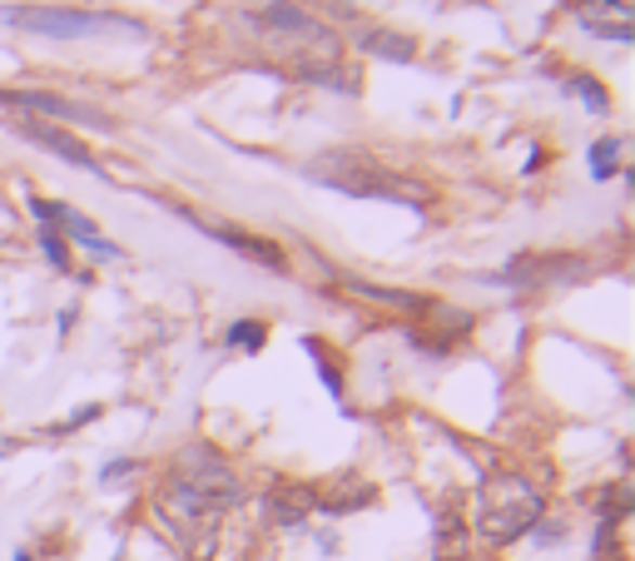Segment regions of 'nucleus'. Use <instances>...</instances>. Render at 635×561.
I'll return each mask as SVG.
<instances>
[{
    "label": "nucleus",
    "instance_id": "nucleus-1",
    "mask_svg": "<svg viewBox=\"0 0 635 561\" xmlns=\"http://www.w3.org/2000/svg\"><path fill=\"white\" fill-rule=\"evenodd\" d=\"M0 25L46 40H90V36H144V25L115 11H75V5H0Z\"/></svg>",
    "mask_w": 635,
    "mask_h": 561
},
{
    "label": "nucleus",
    "instance_id": "nucleus-2",
    "mask_svg": "<svg viewBox=\"0 0 635 561\" xmlns=\"http://www.w3.org/2000/svg\"><path fill=\"white\" fill-rule=\"evenodd\" d=\"M542 522V492L531 487L527 477H492L477 497V532L492 547L527 537L531 526Z\"/></svg>",
    "mask_w": 635,
    "mask_h": 561
},
{
    "label": "nucleus",
    "instance_id": "nucleus-3",
    "mask_svg": "<svg viewBox=\"0 0 635 561\" xmlns=\"http://www.w3.org/2000/svg\"><path fill=\"white\" fill-rule=\"evenodd\" d=\"M318 184H333L342 194H358V200H388V204H423V189H407L398 175L377 169L373 160H358V154H323L313 164Z\"/></svg>",
    "mask_w": 635,
    "mask_h": 561
},
{
    "label": "nucleus",
    "instance_id": "nucleus-4",
    "mask_svg": "<svg viewBox=\"0 0 635 561\" xmlns=\"http://www.w3.org/2000/svg\"><path fill=\"white\" fill-rule=\"evenodd\" d=\"M571 15L586 36L611 40V46H631L635 40V5L631 0H571Z\"/></svg>",
    "mask_w": 635,
    "mask_h": 561
},
{
    "label": "nucleus",
    "instance_id": "nucleus-5",
    "mask_svg": "<svg viewBox=\"0 0 635 561\" xmlns=\"http://www.w3.org/2000/svg\"><path fill=\"white\" fill-rule=\"evenodd\" d=\"M30 214H36V224H50V229H65L60 239H75L80 248H90L94 258H119V248L109 244L100 229H94L85 214H75V209H65V204H55V200H30Z\"/></svg>",
    "mask_w": 635,
    "mask_h": 561
},
{
    "label": "nucleus",
    "instance_id": "nucleus-6",
    "mask_svg": "<svg viewBox=\"0 0 635 561\" xmlns=\"http://www.w3.org/2000/svg\"><path fill=\"white\" fill-rule=\"evenodd\" d=\"M0 105H15V110H36V115L50 119H70V125H90V129H105L109 119L90 105H75V100H60V94L46 90H0Z\"/></svg>",
    "mask_w": 635,
    "mask_h": 561
},
{
    "label": "nucleus",
    "instance_id": "nucleus-7",
    "mask_svg": "<svg viewBox=\"0 0 635 561\" xmlns=\"http://www.w3.org/2000/svg\"><path fill=\"white\" fill-rule=\"evenodd\" d=\"M21 135L30 144H40V150H50V154H60L65 164H75V169H85V175H100V179H109L105 175V164L94 160L90 150H85L75 135H65V129H55V125H40V119H25L21 125Z\"/></svg>",
    "mask_w": 635,
    "mask_h": 561
},
{
    "label": "nucleus",
    "instance_id": "nucleus-8",
    "mask_svg": "<svg viewBox=\"0 0 635 561\" xmlns=\"http://www.w3.org/2000/svg\"><path fill=\"white\" fill-rule=\"evenodd\" d=\"M209 234L219 239V244H229V248H238V254H248L254 264H263V269H283V264H288L278 244H269V239H254V234H244V229H219V224H209Z\"/></svg>",
    "mask_w": 635,
    "mask_h": 561
},
{
    "label": "nucleus",
    "instance_id": "nucleus-9",
    "mask_svg": "<svg viewBox=\"0 0 635 561\" xmlns=\"http://www.w3.org/2000/svg\"><path fill=\"white\" fill-rule=\"evenodd\" d=\"M591 175H596V179H615V175H621V140H615V135H606V140L591 144Z\"/></svg>",
    "mask_w": 635,
    "mask_h": 561
},
{
    "label": "nucleus",
    "instance_id": "nucleus-10",
    "mask_svg": "<svg viewBox=\"0 0 635 561\" xmlns=\"http://www.w3.org/2000/svg\"><path fill=\"white\" fill-rule=\"evenodd\" d=\"M363 50H383V60H412V40L407 36H392V30H373V36H363L358 40Z\"/></svg>",
    "mask_w": 635,
    "mask_h": 561
},
{
    "label": "nucleus",
    "instance_id": "nucleus-11",
    "mask_svg": "<svg viewBox=\"0 0 635 561\" xmlns=\"http://www.w3.org/2000/svg\"><path fill=\"white\" fill-rule=\"evenodd\" d=\"M566 90L576 94L581 105H591V110H596V115H606V110H611V105H606V90H600L596 80H586V75H571V80H566Z\"/></svg>",
    "mask_w": 635,
    "mask_h": 561
},
{
    "label": "nucleus",
    "instance_id": "nucleus-12",
    "mask_svg": "<svg viewBox=\"0 0 635 561\" xmlns=\"http://www.w3.org/2000/svg\"><path fill=\"white\" fill-rule=\"evenodd\" d=\"M40 248H46L50 269H70V248H65V239H60V229H50V224H40Z\"/></svg>",
    "mask_w": 635,
    "mask_h": 561
},
{
    "label": "nucleus",
    "instance_id": "nucleus-13",
    "mask_svg": "<svg viewBox=\"0 0 635 561\" xmlns=\"http://www.w3.org/2000/svg\"><path fill=\"white\" fill-rule=\"evenodd\" d=\"M229 343H234V348H244V353H259L263 348V323H259V318L234 323V328H229Z\"/></svg>",
    "mask_w": 635,
    "mask_h": 561
},
{
    "label": "nucleus",
    "instance_id": "nucleus-14",
    "mask_svg": "<svg viewBox=\"0 0 635 561\" xmlns=\"http://www.w3.org/2000/svg\"><path fill=\"white\" fill-rule=\"evenodd\" d=\"M323 5H333V11H342V15H348V0H323Z\"/></svg>",
    "mask_w": 635,
    "mask_h": 561
}]
</instances>
